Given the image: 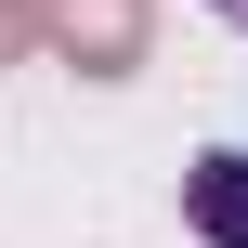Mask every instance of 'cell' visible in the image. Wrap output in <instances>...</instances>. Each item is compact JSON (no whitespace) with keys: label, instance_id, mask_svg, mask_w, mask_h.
Returning a JSON list of instances; mask_svg holds the SVG:
<instances>
[{"label":"cell","instance_id":"3","mask_svg":"<svg viewBox=\"0 0 248 248\" xmlns=\"http://www.w3.org/2000/svg\"><path fill=\"white\" fill-rule=\"evenodd\" d=\"M26 39H39V13H26V0H0V52H26Z\"/></svg>","mask_w":248,"mask_h":248},{"label":"cell","instance_id":"2","mask_svg":"<svg viewBox=\"0 0 248 248\" xmlns=\"http://www.w3.org/2000/svg\"><path fill=\"white\" fill-rule=\"evenodd\" d=\"M183 209H196L209 248H248V157H196L183 170Z\"/></svg>","mask_w":248,"mask_h":248},{"label":"cell","instance_id":"4","mask_svg":"<svg viewBox=\"0 0 248 248\" xmlns=\"http://www.w3.org/2000/svg\"><path fill=\"white\" fill-rule=\"evenodd\" d=\"M209 13H235V26H248V0H209Z\"/></svg>","mask_w":248,"mask_h":248},{"label":"cell","instance_id":"1","mask_svg":"<svg viewBox=\"0 0 248 248\" xmlns=\"http://www.w3.org/2000/svg\"><path fill=\"white\" fill-rule=\"evenodd\" d=\"M78 65H144V0H52Z\"/></svg>","mask_w":248,"mask_h":248}]
</instances>
